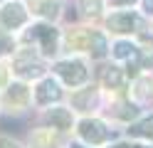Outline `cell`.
<instances>
[{
  "label": "cell",
  "mask_w": 153,
  "mask_h": 148,
  "mask_svg": "<svg viewBox=\"0 0 153 148\" xmlns=\"http://www.w3.org/2000/svg\"><path fill=\"white\" fill-rule=\"evenodd\" d=\"M50 121H52L54 128H69L72 114L67 111V109H52V111H50Z\"/></svg>",
  "instance_id": "obj_11"
},
{
  "label": "cell",
  "mask_w": 153,
  "mask_h": 148,
  "mask_svg": "<svg viewBox=\"0 0 153 148\" xmlns=\"http://www.w3.org/2000/svg\"><path fill=\"white\" fill-rule=\"evenodd\" d=\"M27 99H30V91H27V86H25V84H13V86H7V94H5L7 106L20 109V106L27 104Z\"/></svg>",
  "instance_id": "obj_8"
},
{
  "label": "cell",
  "mask_w": 153,
  "mask_h": 148,
  "mask_svg": "<svg viewBox=\"0 0 153 148\" xmlns=\"http://www.w3.org/2000/svg\"><path fill=\"white\" fill-rule=\"evenodd\" d=\"M89 52H91V57H104L106 54V39H104V35L91 32V37H89Z\"/></svg>",
  "instance_id": "obj_12"
},
{
  "label": "cell",
  "mask_w": 153,
  "mask_h": 148,
  "mask_svg": "<svg viewBox=\"0 0 153 148\" xmlns=\"http://www.w3.org/2000/svg\"><path fill=\"white\" fill-rule=\"evenodd\" d=\"M5 79H7V67H0V86L5 84Z\"/></svg>",
  "instance_id": "obj_23"
},
{
  "label": "cell",
  "mask_w": 153,
  "mask_h": 148,
  "mask_svg": "<svg viewBox=\"0 0 153 148\" xmlns=\"http://www.w3.org/2000/svg\"><path fill=\"white\" fill-rule=\"evenodd\" d=\"M128 133L131 136H141V138H153V116L146 118V121H141V123H136V126H131Z\"/></svg>",
  "instance_id": "obj_13"
},
{
  "label": "cell",
  "mask_w": 153,
  "mask_h": 148,
  "mask_svg": "<svg viewBox=\"0 0 153 148\" xmlns=\"http://www.w3.org/2000/svg\"><path fill=\"white\" fill-rule=\"evenodd\" d=\"M136 86H138V94H141V96H146V94H148V86H153V82H151V79H141Z\"/></svg>",
  "instance_id": "obj_19"
},
{
  "label": "cell",
  "mask_w": 153,
  "mask_h": 148,
  "mask_svg": "<svg viewBox=\"0 0 153 148\" xmlns=\"http://www.w3.org/2000/svg\"><path fill=\"white\" fill-rule=\"evenodd\" d=\"M91 99H94V96H91V91H87L84 96H82V94H76V96H74V104L79 106V109H84V106H87V104L91 101Z\"/></svg>",
  "instance_id": "obj_18"
},
{
  "label": "cell",
  "mask_w": 153,
  "mask_h": 148,
  "mask_svg": "<svg viewBox=\"0 0 153 148\" xmlns=\"http://www.w3.org/2000/svg\"><path fill=\"white\" fill-rule=\"evenodd\" d=\"M89 37L91 32L89 30H74V32H69V49H89Z\"/></svg>",
  "instance_id": "obj_10"
},
{
  "label": "cell",
  "mask_w": 153,
  "mask_h": 148,
  "mask_svg": "<svg viewBox=\"0 0 153 148\" xmlns=\"http://www.w3.org/2000/svg\"><path fill=\"white\" fill-rule=\"evenodd\" d=\"M0 148H17V143H13L10 138H0Z\"/></svg>",
  "instance_id": "obj_20"
},
{
  "label": "cell",
  "mask_w": 153,
  "mask_h": 148,
  "mask_svg": "<svg viewBox=\"0 0 153 148\" xmlns=\"http://www.w3.org/2000/svg\"><path fill=\"white\" fill-rule=\"evenodd\" d=\"M133 52H136V47L128 45V42H119V45H116V49H114V54H116L119 59H128Z\"/></svg>",
  "instance_id": "obj_16"
},
{
  "label": "cell",
  "mask_w": 153,
  "mask_h": 148,
  "mask_svg": "<svg viewBox=\"0 0 153 148\" xmlns=\"http://www.w3.org/2000/svg\"><path fill=\"white\" fill-rule=\"evenodd\" d=\"M138 25H141V20L136 15H131V13H119V15L109 17V27L114 32H131V30L138 27Z\"/></svg>",
  "instance_id": "obj_6"
},
{
  "label": "cell",
  "mask_w": 153,
  "mask_h": 148,
  "mask_svg": "<svg viewBox=\"0 0 153 148\" xmlns=\"http://www.w3.org/2000/svg\"><path fill=\"white\" fill-rule=\"evenodd\" d=\"M101 79H104V84H106V86H121V82H123L119 67H106L101 72Z\"/></svg>",
  "instance_id": "obj_14"
},
{
  "label": "cell",
  "mask_w": 153,
  "mask_h": 148,
  "mask_svg": "<svg viewBox=\"0 0 153 148\" xmlns=\"http://www.w3.org/2000/svg\"><path fill=\"white\" fill-rule=\"evenodd\" d=\"M138 148H143V146H138Z\"/></svg>",
  "instance_id": "obj_27"
},
{
  "label": "cell",
  "mask_w": 153,
  "mask_h": 148,
  "mask_svg": "<svg viewBox=\"0 0 153 148\" xmlns=\"http://www.w3.org/2000/svg\"><path fill=\"white\" fill-rule=\"evenodd\" d=\"M59 96H62V91H59V86H57V82H52V79L40 82V86H37V101H40V104L57 101Z\"/></svg>",
  "instance_id": "obj_7"
},
{
  "label": "cell",
  "mask_w": 153,
  "mask_h": 148,
  "mask_svg": "<svg viewBox=\"0 0 153 148\" xmlns=\"http://www.w3.org/2000/svg\"><path fill=\"white\" fill-rule=\"evenodd\" d=\"M30 7H32V13L42 15V17H57V13H59V5L52 3V0H30Z\"/></svg>",
  "instance_id": "obj_9"
},
{
  "label": "cell",
  "mask_w": 153,
  "mask_h": 148,
  "mask_svg": "<svg viewBox=\"0 0 153 148\" xmlns=\"http://www.w3.org/2000/svg\"><path fill=\"white\" fill-rule=\"evenodd\" d=\"M0 20H3V25H5V27H20V25H25L27 13H25V7H22V5L10 3V5H5L3 10H0Z\"/></svg>",
  "instance_id": "obj_4"
},
{
  "label": "cell",
  "mask_w": 153,
  "mask_h": 148,
  "mask_svg": "<svg viewBox=\"0 0 153 148\" xmlns=\"http://www.w3.org/2000/svg\"><path fill=\"white\" fill-rule=\"evenodd\" d=\"M109 3L119 7V5H131V3H136V0H109Z\"/></svg>",
  "instance_id": "obj_21"
},
{
  "label": "cell",
  "mask_w": 153,
  "mask_h": 148,
  "mask_svg": "<svg viewBox=\"0 0 153 148\" xmlns=\"http://www.w3.org/2000/svg\"><path fill=\"white\" fill-rule=\"evenodd\" d=\"M57 37H59L57 30L50 27V25H35V27L27 30V35H25V39H37L47 57H52L57 52Z\"/></svg>",
  "instance_id": "obj_1"
},
{
  "label": "cell",
  "mask_w": 153,
  "mask_h": 148,
  "mask_svg": "<svg viewBox=\"0 0 153 148\" xmlns=\"http://www.w3.org/2000/svg\"><path fill=\"white\" fill-rule=\"evenodd\" d=\"M54 72L59 74L62 79L69 86H79V84H84L87 82V77H89V72H87V67H84L79 59H69V62H59L54 67Z\"/></svg>",
  "instance_id": "obj_2"
},
{
  "label": "cell",
  "mask_w": 153,
  "mask_h": 148,
  "mask_svg": "<svg viewBox=\"0 0 153 148\" xmlns=\"http://www.w3.org/2000/svg\"><path fill=\"white\" fill-rule=\"evenodd\" d=\"M116 109H119V111H116V116H119V118H128V116L133 118V116L138 114V109L133 106V104H119Z\"/></svg>",
  "instance_id": "obj_17"
},
{
  "label": "cell",
  "mask_w": 153,
  "mask_h": 148,
  "mask_svg": "<svg viewBox=\"0 0 153 148\" xmlns=\"http://www.w3.org/2000/svg\"><path fill=\"white\" fill-rule=\"evenodd\" d=\"M114 148H128V146H123V143H119V146H114Z\"/></svg>",
  "instance_id": "obj_25"
},
{
  "label": "cell",
  "mask_w": 153,
  "mask_h": 148,
  "mask_svg": "<svg viewBox=\"0 0 153 148\" xmlns=\"http://www.w3.org/2000/svg\"><path fill=\"white\" fill-rule=\"evenodd\" d=\"M143 7H146L148 15H153V0H143Z\"/></svg>",
  "instance_id": "obj_24"
},
{
  "label": "cell",
  "mask_w": 153,
  "mask_h": 148,
  "mask_svg": "<svg viewBox=\"0 0 153 148\" xmlns=\"http://www.w3.org/2000/svg\"><path fill=\"white\" fill-rule=\"evenodd\" d=\"M79 7H82L84 15H97L101 10V3L99 0H79Z\"/></svg>",
  "instance_id": "obj_15"
},
{
  "label": "cell",
  "mask_w": 153,
  "mask_h": 148,
  "mask_svg": "<svg viewBox=\"0 0 153 148\" xmlns=\"http://www.w3.org/2000/svg\"><path fill=\"white\" fill-rule=\"evenodd\" d=\"M15 69H17V74H20V77H40L45 67L37 62V59H32V54H30V52H25V54L17 57Z\"/></svg>",
  "instance_id": "obj_5"
},
{
  "label": "cell",
  "mask_w": 153,
  "mask_h": 148,
  "mask_svg": "<svg viewBox=\"0 0 153 148\" xmlns=\"http://www.w3.org/2000/svg\"><path fill=\"white\" fill-rule=\"evenodd\" d=\"M13 45L10 42H7V39H0V54H3V52H7V49H10Z\"/></svg>",
  "instance_id": "obj_22"
},
{
  "label": "cell",
  "mask_w": 153,
  "mask_h": 148,
  "mask_svg": "<svg viewBox=\"0 0 153 148\" xmlns=\"http://www.w3.org/2000/svg\"><path fill=\"white\" fill-rule=\"evenodd\" d=\"M72 148H82V146H72Z\"/></svg>",
  "instance_id": "obj_26"
},
{
  "label": "cell",
  "mask_w": 153,
  "mask_h": 148,
  "mask_svg": "<svg viewBox=\"0 0 153 148\" xmlns=\"http://www.w3.org/2000/svg\"><path fill=\"white\" fill-rule=\"evenodd\" d=\"M79 136L84 141H89V143H101V141H106L111 136V128H106L97 118H87V121L79 123Z\"/></svg>",
  "instance_id": "obj_3"
}]
</instances>
